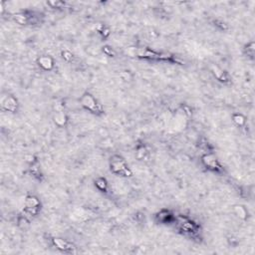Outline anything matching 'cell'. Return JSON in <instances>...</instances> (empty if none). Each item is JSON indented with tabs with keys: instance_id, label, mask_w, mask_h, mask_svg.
<instances>
[{
	"instance_id": "obj_1",
	"label": "cell",
	"mask_w": 255,
	"mask_h": 255,
	"mask_svg": "<svg viewBox=\"0 0 255 255\" xmlns=\"http://www.w3.org/2000/svg\"><path fill=\"white\" fill-rule=\"evenodd\" d=\"M82 104H83L84 107H86L87 109L90 110V111H93V112L101 111L100 106L96 103L95 99L91 95H85L82 98Z\"/></svg>"
},
{
	"instance_id": "obj_7",
	"label": "cell",
	"mask_w": 255,
	"mask_h": 255,
	"mask_svg": "<svg viewBox=\"0 0 255 255\" xmlns=\"http://www.w3.org/2000/svg\"><path fill=\"white\" fill-rule=\"evenodd\" d=\"M55 122L57 123L59 126H62L66 123V116L62 112H58L55 116Z\"/></svg>"
},
{
	"instance_id": "obj_13",
	"label": "cell",
	"mask_w": 255,
	"mask_h": 255,
	"mask_svg": "<svg viewBox=\"0 0 255 255\" xmlns=\"http://www.w3.org/2000/svg\"><path fill=\"white\" fill-rule=\"evenodd\" d=\"M107 48H109V47H105V51H107ZM108 53H109L110 55H112V52H110V51H108Z\"/></svg>"
},
{
	"instance_id": "obj_5",
	"label": "cell",
	"mask_w": 255,
	"mask_h": 255,
	"mask_svg": "<svg viewBox=\"0 0 255 255\" xmlns=\"http://www.w3.org/2000/svg\"><path fill=\"white\" fill-rule=\"evenodd\" d=\"M39 64L44 68V69L48 70V69H51L53 66V61L52 59L50 57H47V56H43L39 59Z\"/></svg>"
},
{
	"instance_id": "obj_10",
	"label": "cell",
	"mask_w": 255,
	"mask_h": 255,
	"mask_svg": "<svg viewBox=\"0 0 255 255\" xmlns=\"http://www.w3.org/2000/svg\"><path fill=\"white\" fill-rule=\"evenodd\" d=\"M15 20L20 24H25L26 23V17L24 15H15Z\"/></svg>"
},
{
	"instance_id": "obj_4",
	"label": "cell",
	"mask_w": 255,
	"mask_h": 255,
	"mask_svg": "<svg viewBox=\"0 0 255 255\" xmlns=\"http://www.w3.org/2000/svg\"><path fill=\"white\" fill-rule=\"evenodd\" d=\"M16 100L13 99L12 97H9L7 98L6 101H3L2 102V106L3 108H5L8 111H14L15 108H16Z\"/></svg>"
},
{
	"instance_id": "obj_3",
	"label": "cell",
	"mask_w": 255,
	"mask_h": 255,
	"mask_svg": "<svg viewBox=\"0 0 255 255\" xmlns=\"http://www.w3.org/2000/svg\"><path fill=\"white\" fill-rule=\"evenodd\" d=\"M25 204H26V207H27V210L32 213L34 211L35 212L37 206L39 205V201L37 200V198L33 197V196H28L26 198V200H25Z\"/></svg>"
},
{
	"instance_id": "obj_9",
	"label": "cell",
	"mask_w": 255,
	"mask_h": 255,
	"mask_svg": "<svg viewBox=\"0 0 255 255\" xmlns=\"http://www.w3.org/2000/svg\"><path fill=\"white\" fill-rule=\"evenodd\" d=\"M235 211L238 216H240L241 218H244L246 215V211L242 206H235Z\"/></svg>"
},
{
	"instance_id": "obj_12",
	"label": "cell",
	"mask_w": 255,
	"mask_h": 255,
	"mask_svg": "<svg viewBox=\"0 0 255 255\" xmlns=\"http://www.w3.org/2000/svg\"><path fill=\"white\" fill-rule=\"evenodd\" d=\"M101 189H104L106 188V181L104 180H98L97 181V184H96Z\"/></svg>"
},
{
	"instance_id": "obj_11",
	"label": "cell",
	"mask_w": 255,
	"mask_h": 255,
	"mask_svg": "<svg viewBox=\"0 0 255 255\" xmlns=\"http://www.w3.org/2000/svg\"><path fill=\"white\" fill-rule=\"evenodd\" d=\"M233 120H234L238 125H242L244 123V118L242 117L241 115H236V116H234V118H233Z\"/></svg>"
},
{
	"instance_id": "obj_8",
	"label": "cell",
	"mask_w": 255,
	"mask_h": 255,
	"mask_svg": "<svg viewBox=\"0 0 255 255\" xmlns=\"http://www.w3.org/2000/svg\"><path fill=\"white\" fill-rule=\"evenodd\" d=\"M54 243L56 244L57 247L61 248V249H68V248H70V245L68 244L66 241H64L62 239H54Z\"/></svg>"
},
{
	"instance_id": "obj_6",
	"label": "cell",
	"mask_w": 255,
	"mask_h": 255,
	"mask_svg": "<svg viewBox=\"0 0 255 255\" xmlns=\"http://www.w3.org/2000/svg\"><path fill=\"white\" fill-rule=\"evenodd\" d=\"M203 161H204V164L207 165V167H209L211 168H217V163H216L215 159L212 156H205L204 158H203Z\"/></svg>"
},
{
	"instance_id": "obj_2",
	"label": "cell",
	"mask_w": 255,
	"mask_h": 255,
	"mask_svg": "<svg viewBox=\"0 0 255 255\" xmlns=\"http://www.w3.org/2000/svg\"><path fill=\"white\" fill-rule=\"evenodd\" d=\"M112 171L117 172V173H125L127 176V173H130V172L127 171V168H126V165L121 159L119 160H114L112 163Z\"/></svg>"
}]
</instances>
